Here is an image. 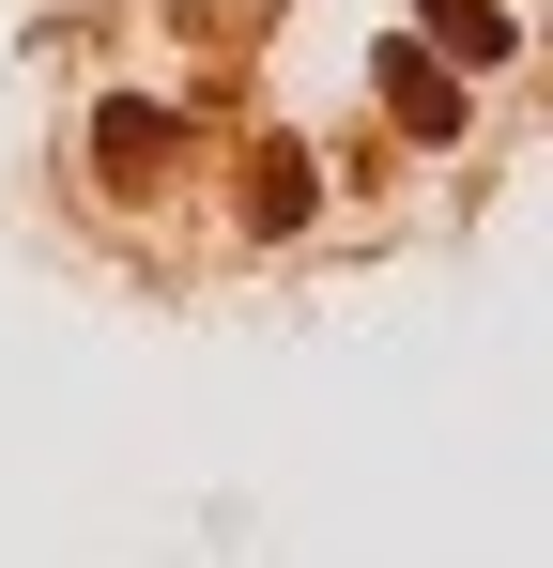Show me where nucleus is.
<instances>
[{
    "label": "nucleus",
    "instance_id": "1",
    "mask_svg": "<svg viewBox=\"0 0 553 568\" xmlns=\"http://www.w3.org/2000/svg\"><path fill=\"white\" fill-rule=\"evenodd\" d=\"M384 93H400V123H431V139H446V123H461V78H431L415 47H384Z\"/></svg>",
    "mask_w": 553,
    "mask_h": 568
}]
</instances>
